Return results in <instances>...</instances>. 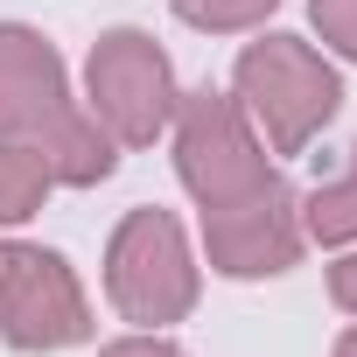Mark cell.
I'll return each mask as SVG.
<instances>
[{
    "label": "cell",
    "instance_id": "5",
    "mask_svg": "<svg viewBox=\"0 0 357 357\" xmlns=\"http://www.w3.org/2000/svg\"><path fill=\"white\" fill-rule=\"evenodd\" d=\"M84 336H91V301L77 266L56 245H0V343L43 357Z\"/></svg>",
    "mask_w": 357,
    "mask_h": 357
},
{
    "label": "cell",
    "instance_id": "8",
    "mask_svg": "<svg viewBox=\"0 0 357 357\" xmlns=\"http://www.w3.org/2000/svg\"><path fill=\"white\" fill-rule=\"evenodd\" d=\"M36 147H43V161H50V175H56L63 190H98L105 175L119 168V140L91 119L84 98H70V105L56 112V126H50Z\"/></svg>",
    "mask_w": 357,
    "mask_h": 357
},
{
    "label": "cell",
    "instance_id": "1",
    "mask_svg": "<svg viewBox=\"0 0 357 357\" xmlns=\"http://www.w3.org/2000/svg\"><path fill=\"white\" fill-rule=\"evenodd\" d=\"M231 98L245 105V119L259 126V140L273 154H301L343 112V77H336V63L315 43H301V36H259L231 63Z\"/></svg>",
    "mask_w": 357,
    "mask_h": 357
},
{
    "label": "cell",
    "instance_id": "6",
    "mask_svg": "<svg viewBox=\"0 0 357 357\" xmlns=\"http://www.w3.org/2000/svg\"><path fill=\"white\" fill-rule=\"evenodd\" d=\"M301 245L308 231H301V197L287 190V175H273L266 190L238 204L204 211V252H211V273L225 280H273L301 259Z\"/></svg>",
    "mask_w": 357,
    "mask_h": 357
},
{
    "label": "cell",
    "instance_id": "10",
    "mask_svg": "<svg viewBox=\"0 0 357 357\" xmlns=\"http://www.w3.org/2000/svg\"><path fill=\"white\" fill-rule=\"evenodd\" d=\"M50 190H56V175H50L43 147L36 140H0V231L29 225L50 204Z\"/></svg>",
    "mask_w": 357,
    "mask_h": 357
},
{
    "label": "cell",
    "instance_id": "15",
    "mask_svg": "<svg viewBox=\"0 0 357 357\" xmlns=\"http://www.w3.org/2000/svg\"><path fill=\"white\" fill-rule=\"evenodd\" d=\"M329 357H357V322H350V329L336 336V350H329Z\"/></svg>",
    "mask_w": 357,
    "mask_h": 357
},
{
    "label": "cell",
    "instance_id": "2",
    "mask_svg": "<svg viewBox=\"0 0 357 357\" xmlns=\"http://www.w3.org/2000/svg\"><path fill=\"white\" fill-rule=\"evenodd\" d=\"M204 294V266L168 211H126L105 238V301L133 329H168L183 322Z\"/></svg>",
    "mask_w": 357,
    "mask_h": 357
},
{
    "label": "cell",
    "instance_id": "3",
    "mask_svg": "<svg viewBox=\"0 0 357 357\" xmlns=\"http://www.w3.org/2000/svg\"><path fill=\"white\" fill-rule=\"evenodd\" d=\"M168 140H175V175H183V190L197 197V211L238 204V197L266 190L280 175L266 140H259V126L245 119V105L231 91H211V84L175 98Z\"/></svg>",
    "mask_w": 357,
    "mask_h": 357
},
{
    "label": "cell",
    "instance_id": "13",
    "mask_svg": "<svg viewBox=\"0 0 357 357\" xmlns=\"http://www.w3.org/2000/svg\"><path fill=\"white\" fill-rule=\"evenodd\" d=\"M98 357H190L175 336H161V329H133V336H112Z\"/></svg>",
    "mask_w": 357,
    "mask_h": 357
},
{
    "label": "cell",
    "instance_id": "7",
    "mask_svg": "<svg viewBox=\"0 0 357 357\" xmlns=\"http://www.w3.org/2000/svg\"><path fill=\"white\" fill-rule=\"evenodd\" d=\"M70 105V70L56 43L29 22H0V140H43Z\"/></svg>",
    "mask_w": 357,
    "mask_h": 357
},
{
    "label": "cell",
    "instance_id": "12",
    "mask_svg": "<svg viewBox=\"0 0 357 357\" xmlns=\"http://www.w3.org/2000/svg\"><path fill=\"white\" fill-rule=\"evenodd\" d=\"M308 22L343 63H357V0H308Z\"/></svg>",
    "mask_w": 357,
    "mask_h": 357
},
{
    "label": "cell",
    "instance_id": "4",
    "mask_svg": "<svg viewBox=\"0 0 357 357\" xmlns=\"http://www.w3.org/2000/svg\"><path fill=\"white\" fill-rule=\"evenodd\" d=\"M175 63L147 29H105L84 56V105L119 147H154L175 119Z\"/></svg>",
    "mask_w": 357,
    "mask_h": 357
},
{
    "label": "cell",
    "instance_id": "9",
    "mask_svg": "<svg viewBox=\"0 0 357 357\" xmlns=\"http://www.w3.org/2000/svg\"><path fill=\"white\" fill-rule=\"evenodd\" d=\"M301 231L315 245H329V252L357 245V140H350V154H343V168L329 175V183H315L301 197Z\"/></svg>",
    "mask_w": 357,
    "mask_h": 357
},
{
    "label": "cell",
    "instance_id": "14",
    "mask_svg": "<svg viewBox=\"0 0 357 357\" xmlns=\"http://www.w3.org/2000/svg\"><path fill=\"white\" fill-rule=\"evenodd\" d=\"M329 301H336L343 315H357V245L336 252V266H329Z\"/></svg>",
    "mask_w": 357,
    "mask_h": 357
},
{
    "label": "cell",
    "instance_id": "11",
    "mask_svg": "<svg viewBox=\"0 0 357 357\" xmlns=\"http://www.w3.org/2000/svg\"><path fill=\"white\" fill-rule=\"evenodd\" d=\"M168 8L204 36H245V29H266V15L280 0H168Z\"/></svg>",
    "mask_w": 357,
    "mask_h": 357
}]
</instances>
